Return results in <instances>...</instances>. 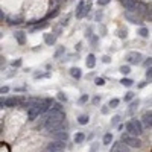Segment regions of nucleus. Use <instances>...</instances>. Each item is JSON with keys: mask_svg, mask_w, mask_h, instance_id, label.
Returning <instances> with one entry per match:
<instances>
[{"mask_svg": "<svg viewBox=\"0 0 152 152\" xmlns=\"http://www.w3.org/2000/svg\"><path fill=\"white\" fill-rule=\"evenodd\" d=\"M122 143H125L128 148H140L142 146V142L135 135H129V134H122Z\"/></svg>", "mask_w": 152, "mask_h": 152, "instance_id": "3", "label": "nucleus"}, {"mask_svg": "<svg viewBox=\"0 0 152 152\" xmlns=\"http://www.w3.org/2000/svg\"><path fill=\"white\" fill-rule=\"evenodd\" d=\"M126 132L129 135H140L143 132V126L142 123H140V120H137V119H131L128 123H126Z\"/></svg>", "mask_w": 152, "mask_h": 152, "instance_id": "2", "label": "nucleus"}, {"mask_svg": "<svg viewBox=\"0 0 152 152\" xmlns=\"http://www.w3.org/2000/svg\"><path fill=\"white\" fill-rule=\"evenodd\" d=\"M2 37H3V34H2V32H0V38H2Z\"/></svg>", "mask_w": 152, "mask_h": 152, "instance_id": "47", "label": "nucleus"}, {"mask_svg": "<svg viewBox=\"0 0 152 152\" xmlns=\"http://www.w3.org/2000/svg\"><path fill=\"white\" fill-rule=\"evenodd\" d=\"M52 108H53V110H62L61 104H53V105H52Z\"/></svg>", "mask_w": 152, "mask_h": 152, "instance_id": "38", "label": "nucleus"}, {"mask_svg": "<svg viewBox=\"0 0 152 152\" xmlns=\"http://www.w3.org/2000/svg\"><path fill=\"white\" fill-rule=\"evenodd\" d=\"M85 37H87V38H90V37H91V28H88V29L85 31Z\"/></svg>", "mask_w": 152, "mask_h": 152, "instance_id": "39", "label": "nucleus"}, {"mask_svg": "<svg viewBox=\"0 0 152 152\" xmlns=\"http://www.w3.org/2000/svg\"><path fill=\"white\" fill-rule=\"evenodd\" d=\"M143 123H145L146 128H151V126H152V113H151V111L145 113V116H143Z\"/></svg>", "mask_w": 152, "mask_h": 152, "instance_id": "14", "label": "nucleus"}, {"mask_svg": "<svg viewBox=\"0 0 152 152\" xmlns=\"http://www.w3.org/2000/svg\"><path fill=\"white\" fill-rule=\"evenodd\" d=\"M87 100H88V94H82L79 97V104H85Z\"/></svg>", "mask_w": 152, "mask_h": 152, "instance_id": "31", "label": "nucleus"}, {"mask_svg": "<svg viewBox=\"0 0 152 152\" xmlns=\"http://www.w3.org/2000/svg\"><path fill=\"white\" fill-rule=\"evenodd\" d=\"M96 151H97V145H93V148H91L90 152H96Z\"/></svg>", "mask_w": 152, "mask_h": 152, "instance_id": "44", "label": "nucleus"}, {"mask_svg": "<svg viewBox=\"0 0 152 152\" xmlns=\"http://www.w3.org/2000/svg\"><path fill=\"white\" fill-rule=\"evenodd\" d=\"M110 2L111 0H97V5H99V6H107Z\"/></svg>", "mask_w": 152, "mask_h": 152, "instance_id": "32", "label": "nucleus"}, {"mask_svg": "<svg viewBox=\"0 0 152 152\" xmlns=\"http://www.w3.org/2000/svg\"><path fill=\"white\" fill-rule=\"evenodd\" d=\"M64 119H66V114H64L62 110H53L52 108L47 116H44V125L43 126L49 132H55L58 129H62Z\"/></svg>", "mask_w": 152, "mask_h": 152, "instance_id": "1", "label": "nucleus"}, {"mask_svg": "<svg viewBox=\"0 0 152 152\" xmlns=\"http://www.w3.org/2000/svg\"><path fill=\"white\" fill-rule=\"evenodd\" d=\"M129 151V148L125 143H122V142H116L113 145V148H111V151L110 152H128Z\"/></svg>", "mask_w": 152, "mask_h": 152, "instance_id": "8", "label": "nucleus"}, {"mask_svg": "<svg viewBox=\"0 0 152 152\" xmlns=\"http://www.w3.org/2000/svg\"><path fill=\"white\" fill-rule=\"evenodd\" d=\"M125 18H126L129 23H132V24H142L140 18L137 17V15H132L131 12H125Z\"/></svg>", "mask_w": 152, "mask_h": 152, "instance_id": "11", "label": "nucleus"}, {"mask_svg": "<svg viewBox=\"0 0 152 152\" xmlns=\"http://www.w3.org/2000/svg\"><path fill=\"white\" fill-rule=\"evenodd\" d=\"M146 78L149 79V82H151V78H152V69L148 67V70H146Z\"/></svg>", "mask_w": 152, "mask_h": 152, "instance_id": "35", "label": "nucleus"}, {"mask_svg": "<svg viewBox=\"0 0 152 152\" xmlns=\"http://www.w3.org/2000/svg\"><path fill=\"white\" fill-rule=\"evenodd\" d=\"M123 8L126 9V12H134L135 6H137V0H120Z\"/></svg>", "mask_w": 152, "mask_h": 152, "instance_id": "6", "label": "nucleus"}, {"mask_svg": "<svg viewBox=\"0 0 152 152\" xmlns=\"http://www.w3.org/2000/svg\"><path fill=\"white\" fill-rule=\"evenodd\" d=\"M11 64H12V67H20L21 66V59L18 58V59H15V61H12Z\"/></svg>", "mask_w": 152, "mask_h": 152, "instance_id": "34", "label": "nucleus"}, {"mask_svg": "<svg viewBox=\"0 0 152 152\" xmlns=\"http://www.w3.org/2000/svg\"><path fill=\"white\" fill-rule=\"evenodd\" d=\"M88 122H90V117L87 116V114H82V116L78 117V123H79V125H87Z\"/></svg>", "mask_w": 152, "mask_h": 152, "instance_id": "17", "label": "nucleus"}, {"mask_svg": "<svg viewBox=\"0 0 152 152\" xmlns=\"http://www.w3.org/2000/svg\"><path fill=\"white\" fill-rule=\"evenodd\" d=\"M138 104H140L138 100H132V102H131V105H129V113H134V110L138 107Z\"/></svg>", "mask_w": 152, "mask_h": 152, "instance_id": "24", "label": "nucleus"}, {"mask_svg": "<svg viewBox=\"0 0 152 152\" xmlns=\"http://www.w3.org/2000/svg\"><path fill=\"white\" fill-rule=\"evenodd\" d=\"M132 99H134V93H132V91H128V93L125 94V102H129Z\"/></svg>", "mask_w": 152, "mask_h": 152, "instance_id": "26", "label": "nucleus"}, {"mask_svg": "<svg viewBox=\"0 0 152 152\" xmlns=\"http://www.w3.org/2000/svg\"><path fill=\"white\" fill-rule=\"evenodd\" d=\"M3 100H5L3 97H0V105H2V107H3Z\"/></svg>", "mask_w": 152, "mask_h": 152, "instance_id": "46", "label": "nucleus"}, {"mask_svg": "<svg viewBox=\"0 0 152 152\" xmlns=\"http://www.w3.org/2000/svg\"><path fill=\"white\" fill-rule=\"evenodd\" d=\"M70 75H72V78H75V79H81V78H82V72H81L79 67H72V69H70Z\"/></svg>", "mask_w": 152, "mask_h": 152, "instance_id": "15", "label": "nucleus"}, {"mask_svg": "<svg viewBox=\"0 0 152 152\" xmlns=\"http://www.w3.org/2000/svg\"><path fill=\"white\" fill-rule=\"evenodd\" d=\"M64 52H66V49H64V47H59L58 50L55 52V58H59V55H62Z\"/></svg>", "mask_w": 152, "mask_h": 152, "instance_id": "29", "label": "nucleus"}, {"mask_svg": "<svg viewBox=\"0 0 152 152\" xmlns=\"http://www.w3.org/2000/svg\"><path fill=\"white\" fill-rule=\"evenodd\" d=\"M44 43L47 46H53L56 43V35L55 34H44Z\"/></svg>", "mask_w": 152, "mask_h": 152, "instance_id": "12", "label": "nucleus"}, {"mask_svg": "<svg viewBox=\"0 0 152 152\" xmlns=\"http://www.w3.org/2000/svg\"><path fill=\"white\" fill-rule=\"evenodd\" d=\"M3 20H5V15H3L2 11H0V21H3Z\"/></svg>", "mask_w": 152, "mask_h": 152, "instance_id": "45", "label": "nucleus"}, {"mask_svg": "<svg viewBox=\"0 0 152 152\" xmlns=\"http://www.w3.org/2000/svg\"><path fill=\"white\" fill-rule=\"evenodd\" d=\"M47 26H49V23H47V21H44V23H41V24H37V26H35V28L32 29V31H40V29H46Z\"/></svg>", "mask_w": 152, "mask_h": 152, "instance_id": "25", "label": "nucleus"}, {"mask_svg": "<svg viewBox=\"0 0 152 152\" xmlns=\"http://www.w3.org/2000/svg\"><path fill=\"white\" fill-rule=\"evenodd\" d=\"M85 66L88 67V69H93V67L96 66V56L93 55V53H90V55L87 56V59H85Z\"/></svg>", "mask_w": 152, "mask_h": 152, "instance_id": "13", "label": "nucleus"}, {"mask_svg": "<svg viewBox=\"0 0 152 152\" xmlns=\"http://www.w3.org/2000/svg\"><path fill=\"white\" fill-rule=\"evenodd\" d=\"M58 99H59V100H61V102H62V100H64V102H66V100H67V96H66V94H64V93H62V91H59V93H58Z\"/></svg>", "mask_w": 152, "mask_h": 152, "instance_id": "30", "label": "nucleus"}, {"mask_svg": "<svg viewBox=\"0 0 152 152\" xmlns=\"http://www.w3.org/2000/svg\"><path fill=\"white\" fill-rule=\"evenodd\" d=\"M8 91H9V87H6V85H5V87H0V94H6Z\"/></svg>", "mask_w": 152, "mask_h": 152, "instance_id": "33", "label": "nucleus"}, {"mask_svg": "<svg viewBox=\"0 0 152 152\" xmlns=\"http://www.w3.org/2000/svg\"><path fill=\"white\" fill-rule=\"evenodd\" d=\"M102 61H104L105 64H110L111 62V58L108 56V55H105V56H102Z\"/></svg>", "mask_w": 152, "mask_h": 152, "instance_id": "36", "label": "nucleus"}, {"mask_svg": "<svg viewBox=\"0 0 152 152\" xmlns=\"http://www.w3.org/2000/svg\"><path fill=\"white\" fill-rule=\"evenodd\" d=\"M102 113H104V114H108V113H110V108H108V107H104V108H102Z\"/></svg>", "mask_w": 152, "mask_h": 152, "instance_id": "42", "label": "nucleus"}, {"mask_svg": "<svg viewBox=\"0 0 152 152\" xmlns=\"http://www.w3.org/2000/svg\"><path fill=\"white\" fill-rule=\"evenodd\" d=\"M64 151H66V142H58V140L49 143L46 149V152H64Z\"/></svg>", "mask_w": 152, "mask_h": 152, "instance_id": "4", "label": "nucleus"}, {"mask_svg": "<svg viewBox=\"0 0 152 152\" xmlns=\"http://www.w3.org/2000/svg\"><path fill=\"white\" fill-rule=\"evenodd\" d=\"M14 38L17 40V43L20 46H23V44H26V34L23 31H15L14 32Z\"/></svg>", "mask_w": 152, "mask_h": 152, "instance_id": "9", "label": "nucleus"}, {"mask_svg": "<svg viewBox=\"0 0 152 152\" xmlns=\"http://www.w3.org/2000/svg\"><path fill=\"white\" fill-rule=\"evenodd\" d=\"M119 72H120L122 75H128V73H131V67H129V66H120Z\"/></svg>", "mask_w": 152, "mask_h": 152, "instance_id": "22", "label": "nucleus"}, {"mask_svg": "<svg viewBox=\"0 0 152 152\" xmlns=\"http://www.w3.org/2000/svg\"><path fill=\"white\" fill-rule=\"evenodd\" d=\"M137 34H138L140 37H142V38H148V37H149V31L146 29V28H140Z\"/></svg>", "mask_w": 152, "mask_h": 152, "instance_id": "18", "label": "nucleus"}, {"mask_svg": "<svg viewBox=\"0 0 152 152\" xmlns=\"http://www.w3.org/2000/svg\"><path fill=\"white\" fill-rule=\"evenodd\" d=\"M143 59V55L140 52H128L126 53V61L129 64H134V66H137V64L142 62Z\"/></svg>", "mask_w": 152, "mask_h": 152, "instance_id": "5", "label": "nucleus"}, {"mask_svg": "<svg viewBox=\"0 0 152 152\" xmlns=\"http://www.w3.org/2000/svg\"><path fill=\"white\" fill-rule=\"evenodd\" d=\"M18 105V97H8V99L3 100V107L6 108H14Z\"/></svg>", "mask_w": 152, "mask_h": 152, "instance_id": "10", "label": "nucleus"}, {"mask_svg": "<svg viewBox=\"0 0 152 152\" xmlns=\"http://www.w3.org/2000/svg\"><path fill=\"white\" fill-rule=\"evenodd\" d=\"M119 104H120V100L114 97V99H111L110 102H108V108H117V107H119Z\"/></svg>", "mask_w": 152, "mask_h": 152, "instance_id": "20", "label": "nucleus"}, {"mask_svg": "<svg viewBox=\"0 0 152 152\" xmlns=\"http://www.w3.org/2000/svg\"><path fill=\"white\" fill-rule=\"evenodd\" d=\"M151 61H152V59H151V58H148V59L145 61V66H146V67H151Z\"/></svg>", "mask_w": 152, "mask_h": 152, "instance_id": "41", "label": "nucleus"}, {"mask_svg": "<svg viewBox=\"0 0 152 152\" xmlns=\"http://www.w3.org/2000/svg\"><path fill=\"white\" fill-rule=\"evenodd\" d=\"M94 84L102 87V85H105V79H104V78H96V79H94Z\"/></svg>", "mask_w": 152, "mask_h": 152, "instance_id": "28", "label": "nucleus"}, {"mask_svg": "<svg viewBox=\"0 0 152 152\" xmlns=\"http://www.w3.org/2000/svg\"><path fill=\"white\" fill-rule=\"evenodd\" d=\"M8 20H9L11 24H20V23H21V18H18V17H17V18L11 17V18H8Z\"/></svg>", "mask_w": 152, "mask_h": 152, "instance_id": "27", "label": "nucleus"}, {"mask_svg": "<svg viewBox=\"0 0 152 152\" xmlns=\"http://www.w3.org/2000/svg\"><path fill=\"white\" fill-rule=\"evenodd\" d=\"M120 84H122L123 87H132L134 81H132V79H129V78H123V79L120 81Z\"/></svg>", "mask_w": 152, "mask_h": 152, "instance_id": "19", "label": "nucleus"}, {"mask_svg": "<svg viewBox=\"0 0 152 152\" xmlns=\"http://www.w3.org/2000/svg\"><path fill=\"white\" fill-rule=\"evenodd\" d=\"M102 143H104V145H111L113 143V134L111 132H107L105 135H104V140H102Z\"/></svg>", "mask_w": 152, "mask_h": 152, "instance_id": "16", "label": "nucleus"}, {"mask_svg": "<svg viewBox=\"0 0 152 152\" xmlns=\"http://www.w3.org/2000/svg\"><path fill=\"white\" fill-rule=\"evenodd\" d=\"M53 138L58 140V142H67L69 138V134L64 131V129H58V131L53 132Z\"/></svg>", "mask_w": 152, "mask_h": 152, "instance_id": "7", "label": "nucleus"}, {"mask_svg": "<svg viewBox=\"0 0 152 152\" xmlns=\"http://www.w3.org/2000/svg\"><path fill=\"white\" fill-rule=\"evenodd\" d=\"M99 102H100V97H99V96L93 97V104H99Z\"/></svg>", "mask_w": 152, "mask_h": 152, "instance_id": "40", "label": "nucleus"}, {"mask_svg": "<svg viewBox=\"0 0 152 152\" xmlns=\"http://www.w3.org/2000/svg\"><path fill=\"white\" fill-rule=\"evenodd\" d=\"M119 120H120V116H114L111 123H113V125H117V123H119Z\"/></svg>", "mask_w": 152, "mask_h": 152, "instance_id": "37", "label": "nucleus"}, {"mask_svg": "<svg viewBox=\"0 0 152 152\" xmlns=\"http://www.w3.org/2000/svg\"><path fill=\"white\" fill-rule=\"evenodd\" d=\"M84 140H85V135L82 132H78V134L75 135V143H82Z\"/></svg>", "mask_w": 152, "mask_h": 152, "instance_id": "21", "label": "nucleus"}, {"mask_svg": "<svg viewBox=\"0 0 152 152\" xmlns=\"http://www.w3.org/2000/svg\"><path fill=\"white\" fill-rule=\"evenodd\" d=\"M117 35H119V38H126V37H128V31L123 29V28H120V29L117 31Z\"/></svg>", "mask_w": 152, "mask_h": 152, "instance_id": "23", "label": "nucleus"}, {"mask_svg": "<svg viewBox=\"0 0 152 152\" xmlns=\"http://www.w3.org/2000/svg\"><path fill=\"white\" fill-rule=\"evenodd\" d=\"M146 85H148V81H143V82L138 85V88H143V87H146Z\"/></svg>", "mask_w": 152, "mask_h": 152, "instance_id": "43", "label": "nucleus"}]
</instances>
